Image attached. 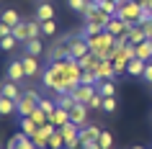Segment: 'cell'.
Listing matches in <instances>:
<instances>
[{
  "label": "cell",
  "mask_w": 152,
  "mask_h": 149,
  "mask_svg": "<svg viewBox=\"0 0 152 149\" xmlns=\"http://www.w3.org/2000/svg\"><path fill=\"white\" fill-rule=\"evenodd\" d=\"M80 82H83V85H98L101 77L96 75V70H85V72H83V77H80Z\"/></svg>",
  "instance_id": "32"
},
{
  "label": "cell",
  "mask_w": 152,
  "mask_h": 149,
  "mask_svg": "<svg viewBox=\"0 0 152 149\" xmlns=\"http://www.w3.org/2000/svg\"><path fill=\"white\" fill-rule=\"evenodd\" d=\"M0 149H3V147H0Z\"/></svg>",
  "instance_id": "45"
},
{
  "label": "cell",
  "mask_w": 152,
  "mask_h": 149,
  "mask_svg": "<svg viewBox=\"0 0 152 149\" xmlns=\"http://www.w3.org/2000/svg\"><path fill=\"white\" fill-rule=\"evenodd\" d=\"M21 62H23V70H26V77L34 80V77H39L41 75V67H39V59L31 54H23L21 57Z\"/></svg>",
  "instance_id": "10"
},
{
  "label": "cell",
  "mask_w": 152,
  "mask_h": 149,
  "mask_svg": "<svg viewBox=\"0 0 152 149\" xmlns=\"http://www.w3.org/2000/svg\"><path fill=\"white\" fill-rule=\"evenodd\" d=\"M39 23H41V36H54V33H57L54 18H49V21H39Z\"/></svg>",
  "instance_id": "31"
},
{
  "label": "cell",
  "mask_w": 152,
  "mask_h": 149,
  "mask_svg": "<svg viewBox=\"0 0 152 149\" xmlns=\"http://www.w3.org/2000/svg\"><path fill=\"white\" fill-rule=\"evenodd\" d=\"M21 136H23V131H18L16 136H10V141H8V147H5V149H18V144H21Z\"/></svg>",
  "instance_id": "38"
},
{
  "label": "cell",
  "mask_w": 152,
  "mask_h": 149,
  "mask_svg": "<svg viewBox=\"0 0 152 149\" xmlns=\"http://www.w3.org/2000/svg\"><path fill=\"white\" fill-rule=\"evenodd\" d=\"M49 121H52V124H54L57 129H62L64 124H70V110H67V108H59V105H57V108H54V113L49 116Z\"/></svg>",
  "instance_id": "15"
},
{
  "label": "cell",
  "mask_w": 152,
  "mask_h": 149,
  "mask_svg": "<svg viewBox=\"0 0 152 149\" xmlns=\"http://www.w3.org/2000/svg\"><path fill=\"white\" fill-rule=\"evenodd\" d=\"M0 95H5L10 100H18V98H21V87H18V82H13V80H5V82H0Z\"/></svg>",
  "instance_id": "13"
},
{
  "label": "cell",
  "mask_w": 152,
  "mask_h": 149,
  "mask_svg": "<svg viewBox=\"0 0 152 149\" xmlns=\"http://www.w3.org/2000/svg\"><path fill=\"white\" fill-rule=\"evenodd\" d=\"M116 16L124 18V21H129V23H139V16H142V3H139V0H129V3H124V5H119Z\"/></svg>",
  "instance_id": "3"
},
{
  "label": "cell",
  "mask_w": 152,
  "mask_h": 149,
  "mask_svg": "<svg viewBox=\"0 0 152 149\" xmlns=\"http://www.w3.org/2000/svg\"><path fill=\"white\" fill-rule=\"evenodd\" d=\"M96 87H98V93L103 95V98H113L116 95V82L113 80H101Z\"/></svg>",
  "instance_id": "23"
},
{
  "label": "cell",
  "mask_w": 152,
  "mask_h": 149,
  "mask_svg": "<svg viewBox=\"0 0 152 149\" xmlns=\"http://www.w3.org/2000/svg\"><path fill=\"white\" fill-rule=\"evenodd\" d=\"M18 124H21V131L26 134V136H34V134L39 131V124L34 121L31 116H26V118H18Z\"/></svg>",
  "instance_id": "22"
},
{
  "label": "cell",
  "mask_w": 152,
  "mask_h": 149,
  "mask_svg": "<svg viewBox=\"0 0 152 149\" xmlns=\"http://www.w3.org/2000/svg\"><path fill=\"white\" fill-rule=\"evenodd\" d=\"M0 21H3V23H8V26H16V23H21V16H18V10L5 8L3 13H0Z\"/></svg>",
  "instance_id": "26"
},
{
  "label": "cell",
  "mask_w": 152,
  "mask_h": 149,
  "mask_svg": "<svg viewBox=\"0 0 152 149\" xmlns=\"http://www.w3.org/2000/svg\"><path fill=\"white\" fill-rule=\"evenodd\" d=\"M31 118L36 121V124H39V129H41V126H44V124L49 121V116H47V113H44L41 108H36V110H34V113H31Z\"/></svg>",
  "instance_id": "35"
},
{
  "label": "cell",
  "mask_w": 152,
  "mask_h": 149,
  "mask_svg": "<svg viewBox=\"0 0 152 149\" xmlns=\"http://www.w3.org/2000/svg\"><path fill=\"white\" fill-rule=\"evenodd\" d=\"M85 5H88V0H67V8L75 10V13H83Z\"/></svg>",
  "instance_id": "34"
},
{
  "label": "cell",
  "mask_w": 152,
  "mask_h": 149,
  "mask_svg": "<svg viewBox=\"0 0 152 149\" xmlns=\"http://www.w3.org/2000/svg\"><path fill=\"white\" fill-rule=\"evenodd\" d=\"M139 3H142V5H147V8L152 10V0H139Z\"/></svg>",
  "instance_id": "42"
},
{
  "label": "cell",
  "mask_w": 152,
  "mask_h": 149,
  "mask_svg": "<svg viewBox=\"0 0 152 149\" xmlns=\"http://www.w3.org/2000/svg\"><path fill=\"white\" fill-rule=\"evenodd\" d=\"M101 110H103V113H113V110H116V98H103Z\"/></svg>",
  "instance_id": "36"
},
{
  "label": "cell",
  "mask_w": 152,
  "mask_h": 149,
  "mask_svg": "<svg viewBox=\"0 0 152 149\" xmlns=\"http://www.w3.org/2000/svg\"><path fill=\"white\" fill-rule=\"evenodd\" d=\"M49 18H54V5L49 0H41L36 5V21H49Z\"/></svg>",
  "instance_id": "14"
},
{
  "label": "cell",
  "mask_w": 152,
  "mask_h": 149,
  "mask_svg": "<svg viewBox=\"0 0 152 149\" xmlns=\"http://www.w3.org/2000/svg\"><path fill=\"white\" fill-rule=\"evenodd\" d=\"M41 52H44V47H41V39H28V41H23V54L39 57Z\"/></svg>",
  "instance_id": "21"
},
{
  "label": "cell",
  "mask_w": 152,
  "mask_h": 149,
  "mask_svg": "<svg viewBox=\"0 0 152 149\" xmlns=\"http://www.w3.org/2000/svg\"><path fill=\"white\" fill-rule=\"evenodd\" d=\"M137 57L144 62H152V39H144L137 44Z\"/></svg>",
  "instance_id": "17"
},
{
  "label": "cell",
  "mask_w": 152,
  "mask_h": 149,
  "mask_svg": "<svg viewBox=\"0 0 152 149\" xmlns=\"http://www.w3.org/2000/svg\"><path fill=\"white\" fill-rule=\"evenodd\" d=\"M101 105H103V95L96 93V95H93V98L88 100V108H98V110H101Z\"/></svg>",
  "instance_id": "37"
},
{
  "label": "cell",
  "mask_w": 152,
  "mask_h": 149,
  "mask_svg": "<svg viewBox=\"0 0 152 149\" xmlns=\"http://www.w3.org/2000/svg\"><path fill=\"white\" fill-rule=\"evenodd\" d=\"M39 108L47 113V116H52L54 113V108H57V100H52V98H41L39 100Z\"/></svg>",
  "instance_id": "33"
},
{
  "label": "cell",
  "mask_w": 152,
  "mask_h": 149,
  "mask_svg": "<svg viewBox=\"0 0 152 149\" xmlns=\"http://www.w3.org/2000/svg\"><path fill=\"white\" fill-rule=\"evenodd\" d=\"M90 3H101V0H90Z\"/></svg>",
  "instance_id": "44"
},
{
  "label": "cell",
  "mask_w": 152,
  "mask_h": 149,
  "mask_svg": "<svg viewBox=\"0 0 152 149\" xmlns=\"http://www.w3.org/2000/svg\"><path fill=\"white\" fill-rule=\"evenodd\" d=\"M0 116H18V113H16V100L0 95Z\"/></svg>",
  "instance_id": "24"
},
{
  "label": "cell",
  "mask_w": 152,
  "mask_h": 149,
  "mask_svg": "<svg viewBox=\"0 0 152 149\" xmlns=\"http://www.w3.org/2000/svg\"><path fill=\"white\" fill-rule=\"evenodd\" d=\"M13 36H16V39L21 41V44L31 39V31H28V21H21V23H16V26H13Z\"/></svg>",
  "instance_id": "20"
},
{
  "label": "cell",
  "mask_w": 152,
  "mask_h": 149,
  "mask_svg": "<svg viewBox=\"0 0 152 149\" xmlns=\"http://www.w3.org/2000/svg\"><path fill=\"white\" fill-rule=\"evenodd\" d=\"M98 62H101V57H98L96 52H88L85 57H80V59H77V64L83 67V72H85V70H96Z\"/></svg>",
  "instance_id": "19"
},
{
  "label": "cell",
  "mask_w": 152,
  "mask_h": 149,
  "mask_svg": "<svg viewBox=\"0 0 152 149\" xmlns=\"http://www.w3.org/2000/svg\"><path fill=\"white\" fill-rule=\"evenodd\" d=\"M126 39H129V44H139V41L147 39V33H144V28L139 23H132V28L126 31Z\"/></svg>",
  "instance_id": "18"
},
{
  "label": "cell",
  "mask_w": 152,
  "mask_h": 149,
  "mask_svg": "<svg viewBox=\"0 0 152 149\" xmlns=\"http://www.w3.org/2000/svg\"><path fill=\"white\" fill-rule=\"evenodd\" d=\"M101 126H96V124H88V126H83L80 129V144L85 147V144H98V136H101Z\"/></svg>",
  "instance_id": "6"
},
{
  "label": "cell",
  "mask_w": 152,
  "mask_h": 149,
  "mask_svg": "<svg viewBox=\"0 0 152 149\" xmlns=\"http://www.w3.org/2000/svg\"><path fill=\"white\" fill-rule=\"evenodd\" d=\"M49 149H64V136H62V131L57 129L52 136H49V144H47Z\"/></svg>",
  "instance_id": "27"
},
{
  "label": "cell",
  "mask_w": 152,
  "mask_h": 149,
  "mask_svg": "<svg viewBox=\"0 0 152 149\" xmlns=\"http://www.w3.org/2000/svg\"><path fill=\"white\" fill-rule=\"evenodd\" d=\"M41 85L47 87V90H54L57 95L64 93V82H62V75H59V70H57L54 64L49 62L44 70H41Z\"/></svg>",
  "instance_id": "2"
},
{
  "label": "cell",
  "mask_w": 152,
  "mask_h": 149,
  "mask_svg": "<svg viewBox=\"0 0 152 149\" xmlns=\"http://www.w3.org/2000/svg\"><path fill=\"white\" fill-rule=\"evenodd\" d=\"M0 36H13V26H8V23L0 21Z\"/></svg>",
  "instance_id": "40"
},
{
  "label": "cell",
  "mask_w": 152,
  "mask_h": 149,
  "mask_svg": "<svg viewBox=\"0 0 152 149\" xmlns=\"http://www.w3.org/2000/svg\"><path fill=\"white\" fill-rule=\"evenodd\" d=\"M96 93H98V87H96V85H83V82H80V85L72 90V98H75L77 103H85V105H88V100H90Z\"/></svg>",
  "instance_id": "8"
},
{
  "label": "cell",
  "mask_w": 152,
  "mask_h": 149,
  "mask_svg": "<svg viewBox=\"0 0 152 149\" xmlns=\"http://www.w3.org/2000/svg\"><path fill=\"white\" fill-rule=\"evenodd\" d=\"M5 77L13 80V82H21V80H26V70H23V62L21 59H10L8 67H5Z\"/></svg>",
  "instance_id": "7"
},
{
  "label": "cell",
  "mask_w": 152,
  "mask_h": 149,
  "mask_svg": "<svg viewBox=\"0 0 152 149\" xmlns=\"http://www.w3.org/2000/svg\"><path fill=\"white\" fill-rule=\"evenodd\" d=\"M96 75L101 80H116V70H113V62L111 59H101L96 64Z\"/></svg>",
  "instance_id": "11"
},
{
  "label": "cell",
  "mask_w": 152,
  "mask_h": 149,
  "mask_svg": "<svg viewBox=\"0 0 152 149\" xmlns=\"http://www.w3.org/2000/svg\"><path fill=\"white\" fill-rule=\"evenodd\" d=\"M132 149H144V147H132Z\"/></svg>",
  "instance_id": "43"
},
{
  "label": "cell",
  "mask_w": 152,
  "mask_h": 149,
  "mask_svg": "<svg viewBox=\"0 0 152 149\" xmlns=\"http://www.w3.org/2000/svg\"><path fill=\"white\" fill-rule=\"evenodd\" d=\"M67 47H70V57H75V59H80V57H85L90 52L88 47V39L85 36H67Z\"/></svg>",
  "instance_id": "4"
},
{
  "label": "cell",
  "mask_w": 152,
  "mask_h": 149,
  "mask_svg": "<svg viewBox=\"0 0 152 149\" xmlns=\"http://www.w3.org/2000/svg\"><path fill=\"white\" fill-rule=\"evenodd\" d=\"M98 8L103 10V13H108V16H116L119 3H116V0H101V3H98Z\"/></svg>",
  "instance_id": "30"
},
{
  "label": "cell",
  "mask_w": 152,
  "mask_h": 149,
  "mask_svg": "<svg viewBox=\"0 0 152 149\" xmlns=\"http://www.w3.org/2000/svg\"><path fill=\"white\" fill-rule=\"evenodd\" d=\"M39 100H41V95L36 93V90H23L21 98L16 100V113H18V118L31 116L34 110L39 108Z\"/></svg>",
  "instance_id": "1"
},
{
  "label": "cell",
  "mask_w": 152,
  "mask_h": 149,
  "mask_svg": "<svg viewBox=\"0 0 152 149\" xmlns=\"http://www.w3.org/2000/svg\"><path fill=\"white\" fill-rule=\"evenodd\" d=\"M70 121L75 126H88V105H85V103H77V105H75V108L70 110Z\"/></svg>",
  "instance_id": "9"
},
{
  "label": "cell",
  "mask_w": 152,
  "mask_h": 149,
  "mask_svg": "<svg viewBox=\"0 0 152 149\" xmlns=\"http://www.w3.org/2000/svg\"><path fill=\"white\" fill-rule=\"evenodd\" d=\"M64 57H70V47H67V36H64L62 41L57 39L52 47L47 49V59L49 62H54V59H64Z\"/></svg>",
  "instance_id": "5"
},
{
  "label": "cell",
  "mask_w": 152,
  "mask_h": 149,
  "mask_svg": "<svg viewBox=\"0 0 152 149\" xmlns=\"http://www.w3.org/2000/svg\"><path fill=\"white\" fill-rule=\"evenodd\" d=\"M80 149H101L98 144H85V147H80Z\"/></svg>",
  "instance_id": "41"
},
{
  "label": "cell",
  "mask_w": 152,
  "mask_h": 149,
  "mask_svg": "<svg viewBox=\"0 0 152 149\" xmlns=\"http://www.w3.org/2000/svg\"><path fill=\"white\" fill-rule=\"evenodd\" d=\"M98 147H101V149H111V147H113V134L103 129L101 136H98Z\"/></svg>",
  "instance_id": "29"
},
{
  "label": "cell",
  "mask_w": 152,
  "mask_h": 149,
  "mask_svg": "<svg viewBox=\"0 0 152 149\" xmlns=\"http://www.w3.org/2000/svg\"><path fill=\"white\" fill-rule=\"evenodd\" d=\"M144 67H147V62L139 59V57H134V59L126 64V75H129V77H142V75H144Z\"/></svg>",
  "instance_id": "16"
},
{
  "label": "cell",
  "mask_w": 152,
  "mask_h": 149,
  "mask_svg": "<svg viewBox=\"0 0 152 149\" xmlns=\"http://www.w3.org/2000/svg\"><path fill=\"white\" fill-rule=\"evenodd\" d=\"M142 80L152 85V62H147V67H144V75H142Z\"/></svg>",
  "instance_id": "39"
},
{
  "label": "cell",
  "mask_w": 152,
  "mask_h": 149,
  "mask_svg": "<svg viewBox=\"0 0 152 149\" xmlns=\"http://www.w3.org/2000/svg\"><path fill=\"white\" fill-rule=\"evenodd\" d=\"M54 100H57V105H59V108H67V110H72L75 105H77V100L72 98V93H59Z\"/></svg>",
  "instance_id": "25"
},
{
  "label": "cell",
  "mask_w": 152,
  "mask_h": 149,
  "mask_svg": "<svg viewBox=\"0 0 152 149\" xmlns=\"http://www.w3.org/2000/svg\"><path fill=\"white\" fill-rule=\"evenodd\" d=\"M129 28H132V23L124 21V18H119V16H113L111 21H108V26H106V31H111L113 36H121V33H126Z\"/></svg>",
  "instance_id": "12"
},
{
  "label": "cell",
  "mask_w": 152,
  "mask_h": 149,
  "mask_svg": "<svg viewBox=\"0 0 152 149\" xmlns=\"http://www.w3.org/2000/svg\"><path fill=\"white\" fill-rule=\"evenodd\" d=\"M16 47H18L16 36H0V52H13Z\"/></svg>",
  "instance_id": "28"
}]
</instances>
